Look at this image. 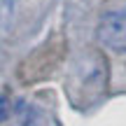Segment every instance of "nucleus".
I'll return each mask as SVG.
<instances>
[{"instance_id": "f257e3e1", "label": "nucleus", "mask_w": 126, "mask_h": 126, "mask_svg": "<svg viewBox=\"0 0 126 126\" xmlns=\"http://www.w3.org/2000/svg\"><path fill=\"white\" fill-rule=\"evenodd\" d=\"M105 86H108V63L96 51L82 54V59L75 61V68L65 82L68 94L75 98V103L84 98L86 103H91L105 91Z\"/></svg>"}, {"instance_id": "f03ea898", "label": "nucleus", "mask_w": 126, "mask_h": 126, "mask_svg": "<svg viewBox=\"0 0 126 126\" xmlns=\"http://www.w3.org/2000/svg\"><path fill=\"white\" fill-rule=\"evenodd\" d=\"M96 37L100 45L126 54V7L124 12H105L96 26Z\"/></svg>"}, {"instance_id": "7ed1b4c3", "label": "nucleus", "mask_w": 126, "mask_h": 126, "mask_svg": "<svg viewBox=\"0 0 126 126\" xmlns=\"http://www.w3.org/2000/svg\"><path fill=\"white\" fill-rule=\"evenodd\" d=\"M9 119V100L7 96H2V122H7Z\"/></svg>"}]
</instances>
